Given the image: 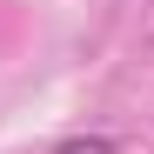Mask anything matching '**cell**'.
Masks as SVG:
<instances>
[{
	"instance_id": "6da1fadb",
	"label": "cell",
	"mask_w": 154,
	"mask_h": 154,
	"mask_svg": "<svg viewBox=\"0 0 154 154\" xmlns=\"http://www.w3.org/2000/svg\"><path fill=\"white\" fill-rule=\"evenodd\" d=\"M60 154H114V147H107V141L94 134V141H60Z\"/></svg>"
}]
</instances>
